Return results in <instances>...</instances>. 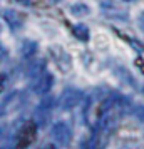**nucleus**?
I'll list each match as a JSON object with an SVG mask.
<instances>
[{"label": "nucleus", "mask_w": 144, "mask_h": 149, "mask_svg": "<svg viewBox=\"0 0 144 149\" xmlns=\"http://www.w3.org/2000/svg\"><path fill=\"white\" fill-rule=\"evenodd\" d=\"M77 34V37L79 39H82V40H87L89 39V30L84 27V25H79V27H76V30H74Z\"/></svg>", "instance_id": "423d86ee"}, {"label": "nucleus", "mask_w": 144, "mask_h": 149, "mask_svg": "<svg viewBox=\"0 0 144 149\" xmlns=\"http://www.w3.org/2000/svg\"><path fill=\"white\" fill-rule=\"evenodd\" d=\"M52 84H54V77L49 72H39V74L35 75L34 82H32V89L37 94H45V92L50 91Z\"/></svg>", "instance_id": "7ed1b4c3"}, {"label": "nucleus", "mask_w": 144, "mask_h": 149, "mask_svg": "<svg viewBox=\"0 0 144 149\" xmlns=\"http://www.w3.org/2000/svg\"><path fill=\"white\" fill-rule=\"evenodd\" d=\"M37 137V124L35 122H27L24 124L17 134V148H27Z\"/></svg>", "instance_id": "f257e3e1"}, {"label": "nucleus", "mask_w": 144, "mask_h": 149, "mask_svg": "<svg viewBox=\"0 0 144 149\" xmlns=\"http://www.w3.org/2000/svg\"><path fill=\"white\" fill-rule=\"evenodd\" d=\"M70 137H72V132H70V127L65 122H55L52 126V139L57 144L65 146L70 142Z\"/></svg>", "instance_id": "f03ea898"}, {"label": "nucleus", "mask_w": 144, "mask_h": 149, "mask_svg": "<svg viewBox=\"0 0 144 149\" xmlns=\"http://www.w3.org/2000/svg\"><path fill=\"white\" fill-rule=\"evenodd\" d=\"M54 2H59V0H54Z\"/></svg>", "instance_id": "6e6552de"}, {"label": "nucleus", "mask_w": 144, "mask_h": 149, "mask_svg": "<svg viewBox=\"0 0 144 149\" xmlns=\"http://www.w3.org/2000/svg\"><path fill=\"white\" fill-rule=\"evenodd\" d=\"M35 49H37V44L32 40H27L24 44V49H22V54L25 55V57H30V55L35 54Z\"/></svg>", "instance_id": "39448f33"}, {"label": "nucleus", "mask_w": 144, "mask_h": 149, "mask_svg": "<svg viewBox=\"0 0 144 149\" xmlns=\"http://www.w3.org/2000/svg\"><path fill=\"white\" fill-rule=\"evenodd\" d=\"M5 55H7V49H5L3 45H2V44H0V59H3Z\"/></svg>", "instance_id": "0eeeda50"}, {"label": "nucleus", "mask_w": 144, "mask_h": 149, "mask_svg": "<svg viewBox=\"0 0 144 149\" xmlns=\"http://www.w3.org/2000/svg\"><path fill=\"white\" fill-rule=\"evenodd\" d=\"M81 99H82V92H79V91H76V89H69V91H65V92H64V95H62L61 107L62 109H72V107H76L77 104L81 102Z\"/></svg>", "instance_id": "20e7f679"}]
</instances>
